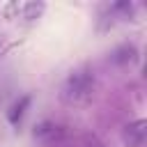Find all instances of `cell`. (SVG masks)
<instances>
[{
	"label": "cell",
	"mask_w": 147,
	"mask_h": 147,
	"mask_svg": "<svg viewBox=\"0 0 147 147\" xmlns=\"http://www.w3.org/2000/svg\"><path fill=\"white\" fill-rule=\"evenodd\" d=\"M122 140L126 147H142L147 140V122L145 119H136L131 124L124 126L122 131Z\"/></svg>",
	"instance_id": "2"
},
{
	"label": "cell",
	"mask_w": 147,
	"mask_h": 147,
	"mask_svg": "<svg viewBox=\"0 0 147 147\" xmlns=\"http://www.w3.org/2000/svg\"><path fill=\"white\" fill-rule=\"evenodd\" d=\"M32 136H34L39 142H55V140H60V138L64 136V129H62L60 124H55V122H41V124L34 126Z\"/></svg>",
	"instance_id": "3"
},
{
	"label": "cell",
	"mask_w": 147,
	"mask_h": 147,
	"mask_svg": "<svg viewBox=\"0 0 147 147\" xmlns=\"http://www.w3.org/2000/svg\"><path fill=\"white\" fill-rule=\"evenodd\" d=\"M85 147H106V145H103L96 136H87V138H85Z\"/></svg>",
	"instance_id": "7"
},
{
	"label": "cell",
	"mask_w": 147,
	"mask_h": 147,
	"mask_svg": "<svg viewBox=\"0 0 147 147\" xmlns=\"http://www.w3.org/2000/svg\"><path fill=\"white\" fill-rule=\"evenodd\" d=\"M41 11H44V2H28V5L23 7V18L32 21V18H37Z\"/></svg>",
	"instance_id": "6"
},
{
	"label": "cell",
	"mask_w": 147,
	"mask_h": 147,
	"mask_svg": "<svg viewBox=\"0 0 147 147\" xmlns=\"http://www.w3.org/2000/svg\"><path fill=\"white\" fill-rule=\"evenodd\" d=\"M92 94H94V74L87 67L71 71L60 87V99L69 106L87 103L92 99Z\"/></svg>",
	"instance_id": "1"
},
{
	"label": "cell",
	"mask_w": 147,
	"mask_h": 147,
	"mask_svg": "<svg viewBox=\"0 0 147 147\" xmlns=\"http://www.w3.org/2000/svg\"><path fill=\"white\" fill-rule=\"evenodd\" d=\"M30 106V96H21L11 108H9V113H7V117H9V122L11 124H18L21 122V117L25 115V108Z\"/></svg>",
	"instance_id": "5"
},
{
	"label": "cell",
	"mask_w": 147,
	"mask_h": 147,
	"mask_svg": "<svg viewBox=\"0 0 147 147\" xmlns=\"http://www.w3.org/2000/svg\"><path fill=\"white\" fill-rule=\"evenodd\" d=\"M110 60L115 62V64H133L136 60H138V51H136V46H131V44H124V46H119V48H115L113 53H110Z\"/></svg>",
	"instance_id": "4"
}]
</instances>
